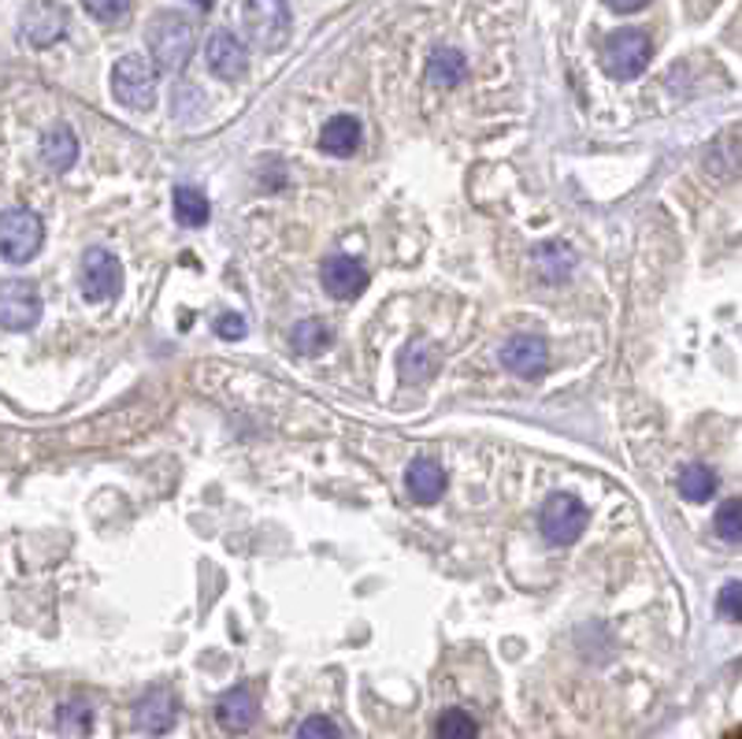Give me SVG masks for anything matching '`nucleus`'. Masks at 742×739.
<instances>
[{"mask_svg":"<svg viewBox=\"0 0 742 739\" xmlns=\"http://www.w3.org/2000/svg\"><path fill=\"white\" fill-rule=\"evenodd\" d=\"M149 52L160 71H179L194 57V23L186 16L164 12L149 23Z\"/></svg>","mask_w":742,"mask_h":739,"instance_id":"1","label":"nucleus"},{"mask_svg":"<svg viewBox=\"0 0 742 739\" xmlns=\"http://www.w3.org/2000/svg\"><path fill=\"white\" fill-rule=\"evenodd\" d=\"M246 38L264 52H275L290 41V4L286 0H246L241 4Z\"/></svg>","mask_w":742,"mask_h":739,"instance_id":"2","label":"nucleus"},{"mask_svg":"<svg viewBox=\"0 0 742 739\" xmlns=\"http://www.w3.org/2000/svg\"><path fill=\"white\" fill-rule=\"evenodd\" d=\"M650 57H653V41L650 35H642V30H616L602 46V68L620 82L639 79V75L646 71Z\"/></svg>","mask_w":742,"mask_h":739,"instance_id":"3","label":"nucleus"},{"mask_svg":"<svg viewBox=\"0 0 742 739\" xmlns=\"http://www.w3.org/2000/svg\"><path fill=\"white\" fill-rule=\"evenodd\" d=\"M41 242H46V227L30 208H8L0 216V257L8 264H27L38 257Z\"/></svg>","mask_w":742,"mask_h":739,"instance_id":"4","label":"nucleus"},{"mask_svg":"<svg viewBox=\"0 0 742 739\" xmlns=\"http://www.w3.org/2000/svg\"><path fill=\"white\" fill-rule=\"evenodd\" d=\"M112 93L119 105L149 112L157 105V68L141 57H123L112 68Z\"/></svg>","mask_w":742,"mask_h":739,"instance_id":"5","label":"nucleus"},{"mask_svg":"<svg viewBox=\"0 0 742 739\" xmlns=\"http://www.w3.org/2000/svg\"><path fill=\"white\" fill-rule=\"evenodd\" d=\"M586 521H591V513H586V505L580 499H572V494H553V499L542 505L538 528L542 535H546V543L568 546L583 535Z\"/></svg>","mask_w":742,"mask_h":739,"instance_id":"6","label":"nucleus"},{"mask_svg":"<svg viewBox=\"0 0 742 739\" xmlns=\"http://www.w3.org/2000/svg\"><path fill=\"white\" fill-rule=\"evenodd\" d=\"M19 30H23V41L34 49H49L68 35V8L60 0H34L27 4L23 19H19Z\"/></svg>","mask_w":742,"mask_h":739,"instance_id":"7","label":"nucleus"},{"mask_svg":"<svg viewBox=\"0 0 742 739\" xmlns=\"http://www.w3.org/2000/svg\"><path fill=\"white\" fill-rule=\"evenodd\" d=\"M41 319V294L34 283L8 279L0 283V327L30 331Z\"/></svg>","mask_w":742,"mask_h":739,"instance_id":"8","label":"nucleus"},{"mask_svg":"<svg viewBox=\"0 0 742 739\" xmlns=\"http://www.w3.org/2000/svg\"><path fill=\"white\" fill-rule=\"evenodd\" d=\"M123 290V268L108 249H86L82 257V297L86 302H112Z\"/></svg>","mask_w":742,"mask_h":739,"instance_id":"9","label":"nucleus"},{"mask_svg":"<svg viewBox=\"0 0 742 739\" xmlns=\"http://www.w3.org/2000/svg\"><path fill=\"white\" fill-rule=\"evenodd\" d=\"M205 57H208V71H212L216 79H224V82L246 79V71H249L246 46H241V41L230 35V30H216V35L208 38Z\"/></svg>","mask_w":742,"mask_h":739,"instance_id":"10","label":"nucleus"},{"mask_svg":"<svg viewBox=\"0 0 742 739\" xmlns=\"http://www.w3.org/2000/svg\"><path fill=\"white\" fill-rule=\"evenodd\" d=\"M502 364L520 380H538L550 364V349L538 335H516L502 346Z\"/></svg>","mask_w":742,"mask_h":739,"instance_id":"11","label":"nucleus"},{"mask_svg":"<svg viewBox=\"0 0 742 739\" xmlns=\"http://www.w3.org/2000/svg\"><path fill=\"white\" fill-rule=\"evenodd\" d=\"M319 279H324V290L330 297H338V302H353L364 286H368V275L353 257H327L324 268H319Z\"/></svg>","mask_w":742,"mask_h":739,"instance_id":"12","label":"nucleus"},{"mask_svg":"<svg viewBox=\"0 0 742 739\" xmlns=\"http://www.w3.org/2000/svg\"><path fill=\"white\" fill-rule=\"evenodd\" d=\"M175 721H179V702H175V694L164 691V688L149 691L146 699L135 706V725L141 728V732H149V736L171 732Z\"/></svg>","mask_w":742,"mask_h":739,"instance_id":"13","label":"nucleus"},{"mask_svg":"<svg viewBox=\"0 0 742 739\" xmlns=\"http://www.w3.org/2000/svg\"><path fill=\"white\" fill-rule=\"evenodd\" d=\"M405 487L408 499L419 505H435L442 494H446V472L435 457H416L405 472Z\"/></svg>","mask_w":742,"mask_h":739,"instance_id":"14","label":"nucleus"},{"mask_svg":"<svg viewBox=\"0 0 742 739\" xmlns=\"http://www.w3.org/2000/svg\"><path fill=\"white\" fill-rule=\"evenodd\" d=\"M216 717L227 732H246V728L257 721V694L249 688H230L224 699L216 702Z\"/></svg>","mask_w":742,"mask_h":739,"instance_id":"15","label":"nucleus"},{"mask_svg":"<svg viewBox=\"0 0 742 739\" xmlns=\"http://www.w3.org/2000/svg\"><path fill=\"white\" fill-rule=\"evenodd\" d=\"M41 160L49 164L52 171H68L75 160H79V138L68 124H57L41 135Z\"/></svg>","mask_w":742,"mask_h":739,"instance_id":"16","label":"nucleus"},{"mask_svg":"<svg viewBox=\"0 0 742 739\" xmlns=\"http://www.w3.org/2000/svg\"><path fill=\"white\" fill-rule=\"evenodd\" d=\"M360 146V119L353 116H335L319 135V149L330 152V157H349Z\"/></svg>","mask_w":742,"mask_h":739,"instance_id":"17","label":"nucleus"},{"mask_svg":"<svg viewBox=\"0 0 742 739\" xmlns=\"http://www.w3.org/2000/svg\"><path fill=\"white\" fill-rule=\"evenodd\" d=\"M438 368V349L431 346V342H408L405 353H402V364H397V372H402L405 383H424L435 376Z\"/></svg>","mask_w":742,"mask_h":739,"instance_id":"18","label":"nucleus"},{"mask_svg":"<svg viewBox=\"0 0 742 739\" xmlns=\"http://www.w3.org/2000/svg\"><path fill=\"white\" fill-rule=\"evenodd\" d=\"M464 75H468V63L457 49H435L427 60V82L438 86V90H453Z\"/></svg>","mask_w":742,"mask_h":739,"instance_id":"19","label":"nucleus"},{"mask_svg":"<svg viewBox=\"0 0 742 739\" xmlns=\"http://www.w3.org/2000/svg\"><path fill=\"white\" fill-rule=\"evenodd\" d=\"M330 342H335V335H330V327L316 316L301 319V324H294L290 331V346L297 353H305V357H319L324 349H330Z\"/></svg>","mask_w":742,"mask_h":739,"instance_id":"20","label":"nucleus"},{"mask_svg":"<svg viewBox=\"0 0 742 739\" xmlns=\"http://www.w3.org/2000/svg\"><path fill=\"white\" fill-rule=\"evenodd\" d=\"M175 216H179L182 227H205L212 208H208V197L197 186H175Z\"/></svg>","mask_w":742,"mask_h":739,"instance_id":"21","label":"nucleus"},{"mask_svg":"<svg viewBox=\"0 0 742 739\" xmlns=\"http://www.w3.org/2000/svg\"><path fill=\"white\" fill-rule=\"evenodd\" d=\"M680 494L686 502H709L716 494V476L705 465H686L680 472Z\"/></svg>","mask_w":742,"mask_h":739,"instance_id":"22","label":"nucleus"},{"mask_svg":"<svg viewBox=\"0 0 742 739\" xmlns=\"http://www.w3.org/2000/svg\"><path fill=\"white\" fill-rule=\"evenodd\" d=\"M438 739H475L479 736V721L468 710H446L435 725Z\"/></svg>","mask_w":742,"mask_h":739,"instance_id":"23","label":"nucleus"},{"mask_svg":"<svg viewBox=\"0 0 742 739\" xmlns=\"http://www.w3.org/2000/svg\"><path fill=\"white\" fill-rule=\"evenodd\" d=\"M716 535L728 543H742V499H731L716 510Z\"/></svg>","mask_w":742,"mask_h":739,"instance_id":"24","label":"nucleus"},{"mask_svg":"<svg viewBox=\"0 0 742 739\" xmlns=\"http://www.w3.org/2000/svg\"><path fill=\"white\" fill-rule=\"evenodd\" d=\"M57 721H60V728H68V732H86V728L93 725V710H90V702L71 699V702L60 706Z\"/></svg>","mask_w":742,"mask_h":739,"instance_id":"25","label":"nucleus"},{"mask_svg":"<svg viewBox=\"0 0 742 739\" xmlns=\"http://www.w3.org/2000/svg\"><path fill=\"white\" fill-rule=\"evenodd\" d=\"M716 613L724 617V621L742 624V583H739V580H731V583H724V588H720V594H716Z\"/></svg>","mask_w":742,"mask_h":739,"instance_id":"26","label":"nucleus"},{"mask_svg":"<svg viewBox=\"0 0 742 739\" xmlns=\"http://www.w3.org/2000/svg\"><path fill=\"white\" fill-rule=\"evenodd\" d=\"M86 12L93 19H101V23H119L127 12H130V0H82Z\"/></svg>","mask_w":742,"mask_h":739,"instance_id":"27","label":"nucleus"},{"mask_svg":"<svg viewBox=\"0 0 742 739\" xmlns=\"http://www.w3.org/2000/svg\"><path fill=\"white\" fill-rule=\"evenodd\" d=\"M297 739H342V732L330 717H308V721L297 728Z\"/></svg>","mask_w":742,"mask_h":739,"instance_id":"28","label":"nucleus"},{"mask_svg":"<svg viewBox=\"0 0 742 739\" xmlns=\"http://www.w3.org/2000/svg\"><path fill=\"white\" fill-rule=\"evenodd\" d=\"M216 335L241 338V335H246V319H241L238 313H219V316H216Z\"/></svg>","mask_w":742,"mask_h":739,"instance_id":"29","label":"nucleus"},{"mask_svg":"<svg viewBox=\"0 0 742 739\" xmlns=\"http://www.w3.org/2000/svg\"><path fill=\"white\" fill-rule=\"evenodd\" d=\"M605 4L613 8V12L624 16V12H639V8L646 4V0H605Z\"/></svg>","mask_w":742,"mask_h":739,"instance_id":"30","label":"nucleus"},{"mask_svg":"<svg viewBox=\"0 0 742 739\" xmlns=\"http://www.w3.org/2000/svg\"><path fill=\"white\" fill-rule=\"evenodd\" d=\"M197 4H201V8H208V4H212V0H197Z\"/></svg>","mask_w":742,"mask_h":739,"instance_id":"31","label":"nucleus"}]
</instances>
